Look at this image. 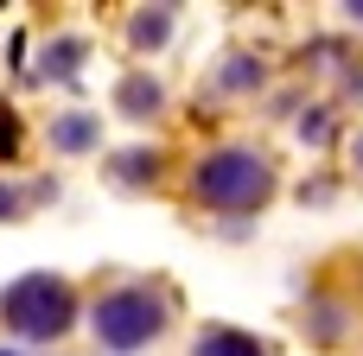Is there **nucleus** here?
<instances>
[{
    "instance_id": "obj_1",
    "label": "nucleus",
    "mask_w": 363,
    "mask_h": 356,
    "mask_svg": "<svg viewBox=\"0 0 363 356\" xmlns=\"http://www.w3.org/2000/svg\"><path fill=\"white\" fill-rule=\"evenodd\" d=\"M191 191L211 204V210H230V217H249L274 197V166L268 153L255 147H211L198 166H191Z\"/></svg>"
},
{
    "instance_id": "obj_2",
    "label": "nucleus",
    "mask_w": 363,
    "mask_h": 356,
    "mask_svg": "<svg viewBox=\"0 0 363 356\" xmlns=\"http://www.w3.org/2000/svg\"><path fill=\"white\" fill-rule=\"evenodd\" d=\"M0 318L19 331V338H32V344H51V338H64L70 325H77V293H70V280H57V274H19L6 293H0Z\"/></svg>"
},
{
    "instance_id": "obj_3",
    "label": "nucleus",
    "mask_w": 363,
    "mask_h": 356,
    "mask_svg": "<svg viewBox=\"0 0 363 356\" xmlns=\"http://www.w3.org/2000/svg\"><path fill=\"white\" fill-rule=\"evenodd\" d=\"M89 331H96L102 350L128 356V350H140V344H153V338L166 331V299H160L153 287H115V293L96 299Z\"/></svg>"
},
{
    "instance_id": "obj_4",
    "label": "nucleus",
    "mask_w": 363,
    "mask_h": 356,
    "mask_svg": "<svg viewBox=\"0 0 363 356\" xmlns=\"http://www.w3.org/2000/svg\"><path fill=\"white\" fill-rule=\"evenodd\" d=\"M166 108V83L153 76V70H121V83H115V115L121 121H153Z\"/></svg>"
},
{
    "instance_id": "obj_5",
    "label": "nucleus",
    "mask_w": 363,
    "mask_h": 356,
    "mask_svg": "<svg viewBox=\"0 0 363 356\" xmlns=\"http://www.w3.org/2000/svg\"><path fill=\"white\" fill-rule=\"evenodd\" d=\"M51 147L57 153H96L102 147V115H89V108L51 115Z\"/></svg>"
},
{
    "instance_id": "obj_6",
    "label": "nucleus",
    "mask_w": 363,
    "mask_h": 356,
    "mask_svg": "<svg viewBox=\"0 0 363 356\" xmlns=\"http://www.w3.org/2000/svg\"><path fill=\"white\" fill-rule=\"evenodd\" d=\"M108 178L128 185V191H140V185L160 178V153L153 147H121V153H108Z\"/></svg>"
},
{
    "instance_id": "obj_7",
    "label": "nucleus",
    "mask_w": 363,
    "mask_h": 356,
    "mask_svg": "<svg viewBox=\"0 0 363 356\" xmlns=\"http://www.w3.org/2000/svg\"><path fill=\"white\" fill-rule=\"evenodd\" d=\"M191 356H268L262 338H249V331H230V325H211V331H198V344Z\"/></svg>"
},
{
    "instance_id": "obj_8",
    "label": "nucleus",
    "mask_w": 363,
    "mask_h": 356,
    "mask_svg": "<svg viewBox=\"0 0 363 356\" xmlns=\"http://www.w3.org/2000/svg\"><path fill=\"white\" fill-rule=\"evenodd\" d=\"M166 38H172V6H140L128 19V45L134 51H160Z\"/></svg>"
},
{
    "instance_id": "obj_9",
    "label": "nucleus",
    "mask_w": 363,
    "mask_h": 356,
    "mask_svg": "<svg viewBox=\"0 0 363 356\" xmlns=\"http://www.w3.org/2000/svg\"><path fill=\"white\" fill-rule=\"evenodd\" d=\"M89 57V38H77V32H64V38H51L45 45V64H38V76H77V64Z\"/></svg>"
},
{
    "instance_id": "obj_10",
    "label": "nucleus",
    "mask_w": 363,
    "mask_h": 356,
    "mask_svg": "<svg viewBox=\"0 0 363 356\" xmlns=\"http://www.w3.org/2000/svg\"><path fill=\"white\" fill-rule=\"evenodd\" d=\"M306 338H313V344H338V338H345V306H338V299H313Z\"/></svg>"
},
{
    "instance_id": "obj_11",
    "label": "nucleus",
    "mask_w": 363,
    "mask_h": 356,
    "mask_svg": "<svg viewBox=\"0 0 363 356\" xmlns=\"http://www.w3.org/2000/svg\"><path fill=\"white\" fill-rule=\"evenodd\" d=\"M217 89H262V64H255L249 51L223 57V70H217Z\"/></svg>"
},
{
    "instance_id": "obj_12",
    "label": "nucleus",
    "mask_w": 363,
    "mask_h": 356,
    "mask_svg": "<svg viewBox=\"0 0 363 356\" xmlns=\"http://www.w3.org/2000/svg\"><path fill=\"white\" fill-rule=\"evenodd\" d=\"M300 140H306V147H325V140H332V108H306V115H300Z\"/></svg>"
},
{
    "instance_id": "obj_13",
    "label": "nucleus",
    "mask_w": 363,
    "mask_h": 356,
    "mask_svg": "<svg viewBox=\"0 0 363 356\" xmlns=\"http://www.w3.org/2000/svg\"><path fill=\"white\" fill-rule=\"evenodd\" d=\"M0 159H19V115L0 102Z\"/></svg>"
},
{
    "instance_id": "obj_14",
    "label": "nucleus",
    "mask_w": 363,
    "mask_h": 356,
    "mask_svg": "<svg viewBox=\"0 0 363 356\" xmlns=\"http://www.w3.org/2000/svg\"><path fill=\"white\" fill-rule=\"evenodd\" d=\"M19 210H26V197H19V191H13V185H0V223H13V217H19Z\"/></svg>"
},
{
    "instance_id": "obj_15",
    "label": "nucleus",
    "mask_w": 363,
    "mask_h": 356,
    "mask_svg": "<svg viewBox=\"0 0 363 356\" xmlns=\"http://www.w3.org/2000/svg\"><path fill=\"white\" fill-rule=\"evenodd\" d=\"M351 159H357V172H363V127H357V140H351Z\"/></svg>"
},
{
    "instance_id": "obj_16",
    "label": "nucleus",
    "mask_w": 363,
    "mask_h": 356,
    "mask_svg": "<svg viewBox=\"0 0 363 356\" xmlns=\"http://www.w3.org/2000/svg\"><path fill=\"white\" fill-rule=\"evenodd\" d=\"M345 89H357V96H363V70H351V76H345Z\"/></svg>"
},
{
    "instance_id": "obj_17",
    "label": "nucleus",
    "mask_w": 363,
    "mask_h": 356,
    "mask_svg": "<svg viewBox=\"0 0 363 356\" xmlns=\"http://www.w3.org/2000/svg\"><path fill=\"white\" fill-rule=\"evenodd\" d=\"M345 13H351V25H363V0H351V6H345Z\"/></svg>"
},
{
    "instance_id": "obj_18",
    "label": "nucleus",
    "mask_w": 363,
    "mask_h": 356,
    "mask_svg": "<svg viewBox=\"0 0 363 356\" xmlns=\"http://www.w3.org/2000/svg\"><path fill=\"white\" fill-rule=\"evenodd\" d=\"M0 356H19V350H0Z\"/></svg>"
}]
</instances>
